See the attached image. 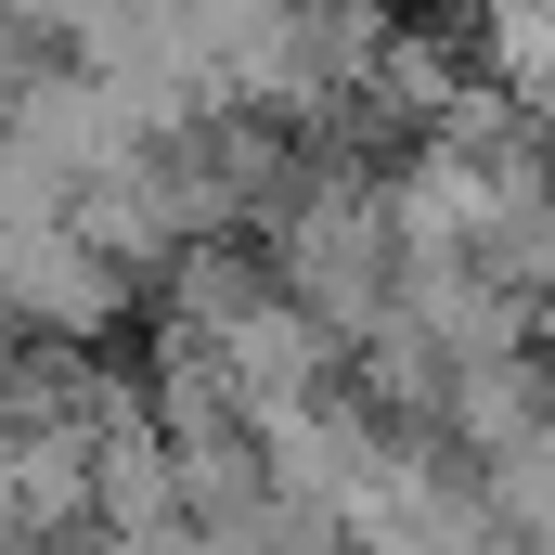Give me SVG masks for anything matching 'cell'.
<instances>
[{
    "instance_id": "6da1fadb",
    "label": "cell",
    "mask_w": 555,
    "mask_h": 555,
    "mask_svg": "<svg viewBox=\"0 0 555 555\" xmlns=\"http://www.w3.org/2000/svg\"><path fill=\"white\" fill-rule=\"evenodd\" d=\"M259 246V272L284 284V310L297 323H323L336 336V362L401 310V233H388V181L362 168V155H310L297 181H284V207L246 233Z\"/></svg>"
},
{
    "instance_id": "7a4b0ae2",
    "label": "cell",
    "mask_w": 555,
    "mask_h": 555,
    "mask_svg": "<svg viewBox=\"0 0 555 555\" xmlns=\"http://www.w3.org/2000/svg\"><path fill=\"white\" fill-rule=\"evenodd\" d=\"M465 26H478V65L465 78H491L504 104H530L555 130V0H465Z\"/></svg>"
}]
</instances>
